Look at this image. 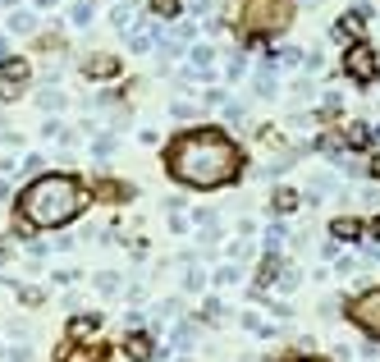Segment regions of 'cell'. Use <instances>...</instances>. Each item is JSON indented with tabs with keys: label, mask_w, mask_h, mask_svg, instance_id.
<instances>
[{
	"label": "cell",
	"mask_w": 380,
	"mask_h": 362,
	"mask_svg": "<svg viewBox=\"0 0 380 362\" xmlns=\"http://www.w3.org/2000/svg\"><path fill=\"white\" fill-rule=\"evenodd\" d=\"M165 161H170V175L179 179V184L188 188H220L229 184V179L239 175V147L229 143L225 133L216 129H202V133H184V138H174L170 152H165Z\"/></svg>",
	"instance_id": "1"
},
{
	"label": "cell",
	"mask_w": 380,
	"mask_h": 362,
	"mask_svg": "<svg viewBox=\"0 0 380 362\" xmlns=\"http://www.w3.org/2000/svg\"><path fill=\"white\" fill-rule=\"evenodd\" d=\"M23 220L28 225H42V230H55V225H69V220L83 211V188L69 175H42L23 188Z\"/></svg>",
	"instance_id": "2"
},
{
	"label": "cell",
	"mask_w": 380,
	"mask_h": 362,
	"mask_svg": "<svg viewBox=\"0 0 380 362\" xmlns=\"http://www.w3.org/2000/svg\"><path fill=\"white\" fill-rule=\"evenodd\" d=\"M348 317L358 321L367 335H376L380 340V289H367V294L353 298V308H348Z\"/></svg>",
	"instance_id": "3"
},
{
	"label": "cell",
	"mask_w": 380,
	"mask_h": 362,
	"mask_svg": "<svg viewBox=\"0 0 380 362\" xmlns=\"http://www.w3.org/2000/svg\"><path fill=\"white\" fill-rule=\"evenodd\" d=\"M248 19H252V28L280 33L284 28V0H248Z\"/></svg>",
	"instance_id": "4"
},
{
	"label": "cell",
	"mask_w": 380,
	"mask_h": 362,
	"mask_svg": "<svg viewBox=\"0 0 380 362\" xmlns=\"http://www.w3.org/2000/svg\"><path fill=\"white\" fill-rule=\"evenodd\" d=\"M344 69H348V78H353V83H371V78H376V51H371V46H353V51L344 55Z\"/></svg>",
	"instance_id": "5"
},
{
	"label": "cell",
	"mask_w": 380,
	"mask_h": 362,
	"mask_svg": "<svg viewBox=\"0 0 380 362\" xmlns=\"http://www.w3.org/2000/svg\"><path fill=\"white\" fill-rule=\"evenodd\" d=\"M10 33H37V14L33 10H14L10 14Z\"/></svg>",
	"instance_id": "6"
},
{
	"label": "cell",
	"mask_w": 380,
	"mask_h": 362,
	"mask_svg": "<svg viewBox=\"0 0 380 362\" xmlns=\"http://www.w3.org/2000/svg\"><path fill=\"white\" fill-rule=\"evenodd\" d=\"M83 74H87V78H110V74H115V60H97V65L87 60V65H83Z\"/></svg>",
	"instance_id": "7"
},
{
	"label": "cell",
	"mask_w": 380,
	"mask_h": 362,
	"mask_svg": "<svg viewBox=\"0 0 380 362\" xmlns=\"http://www.w3.org/2000/svg\"><path fill=\"white\" fill-rule=\"evenodd\" d=\"M211 60H216V51H211V46H193V65L197 69H211Z\"/></svg>",
	"instance_id": "8"
},
{
	"label": "cell",
	"mask_w": 380,
	"mask_h": 362,
	"mask_svg": "<svg viewBox=\"0 0 380 362\" xmlns=\"http://www.w3.org/2000/svg\"><path fill=\"white\" fill-rule=\"evenodd\" d=\"M74 23H78V28L92 23V0H74Z\"/></svg>",
	"instance_id": "9"
},
{
	"label": "cell",
	"mask_w": 380,
	"mask_h": 362,
	"mask_svg": "<svg viewBox=\"0 0 380 362\" xmlns=\"http://www.w3.org/2000/svg\"><path fill=\"white\" fill-rule=\"evenodd\" d=\"M239 266H234V262H225V266H220V275H216V280H220V285H239Z\"/></svg>",
	"instance_id": "10"
},
{
	"label": "cell",
	"mask_w": 380,
	"mask_h": 362,
	"mask_svg": "<svg viewBox=\"0 0 380 362\" xmlns=\"http://www.w3.org/2000/svg\"><path fill=\"white\" fill-rule=\"evenodd\" d=\"M280 239H284V225H280V220H275V225H266V248H271V253L280 248Z\"/></svg>",
	"instance_id": "11"
},
{
	"label": "cell",
	"mask_w": 380,
	"mask_h": 362,
	"mask_svg": "<svg viewBox=\"0 0 380 362\" xmlns=\"http://www.w3.org/2000/svg\"><path fill=\"white\" fill-rule=\"evenodd\" d=\"M152 37H156L152 28H142V33H133V42H129V46H133V51H147V46H152Z\"/></svg>",
	"instance_id": "12"
},
{
	"label": "cell",
	"mask_w": 380,
	"mask_h": 362,
	"mask_svg": "<svg viewBox=\"0 0 380 362\" xmlns=\"http://www.w3.org/2000/svg\"><path fill=\"white\" fill-rule=\"evenodd\" d=\"M37 101H42V106H46V110H51V106H55V110L65 106V97H60V92H55V88H46V92H42V97H37Z\"/></svg>",
	"instance_id": "13"
},
{
	"label": "cell",
	"mask_w": 380,
	"mask_h": 362,
	"mask_svg": "<svg viewBox=\"0 0 380 362\" xmlns=\"http://www.w3.org/2000/svg\"><path fill=\"white\" fill-rule=\"evenodd\" d=\"M152 10H156V14H161V19H170V14H174V10H179V0H152Z\"/></svg>",
	"instance_id": "14"
},
{
	"label": "cell",
	"mask_w": 380,
	"mask_h": 362,
	"mask_svg": "<svg viewBox=\"0 0 380 362\" xmlns=\"http://www.w3.org/2000/svg\"><path fill=\"white\" fill-rule=\"evenodd\" d=\"M42 156H28V161H23V165H14V170H19V175H33V170H42Z\"/></svg>",
	"instance_id": "15"
},
{
	"label": "cell",
	"mask_w": 380,
	"mask_h": 362,
	"mask_svg": "<svg viewBox=\"0 0 380 362\" xmlns=\"http://www.w3.org/2000/svg\"><path fill=\"white\" fill-rule=\"evenodd\" d=\"M170 110H174V115H179V120H193V101H174Z\"/></svg>",
	"instance_id": "16"
},
{
	"label": "cell",
	"mask_w": 380,
	"mask_h": 362,
	"mask_svg": "<svg viewBox=\"0 0 380 362\" xmlns=\"http://www.w3.org/2000/svg\"><path fill=\"white\" fill-rule=\"evenodd\" d=\"M97 285H101V294H115V289H120V280H115V275L106 271V275H101V280H97Z\"/></svg>",
	"instance_id": "17"
},
{
	"label": "cell",
	"mask_w": 380,
	"mask_h": 362,
	"mask_svg": "<svg viewBox=\"0 0 380 362\" xmlns=\"http://www.w3.org/2000/svg\"><path fill=\"white\" fill-rule=\"evenodd\" d=\"M188 10H193V14H202V19H207V14H211V0H188Z\"/></svg>",
	"instance_id": "18"
},
{
	"label": "cell",
	"mask_w": 380,
	"mask_h": 362,
	"mask_svg": "<svg viewBox=\"0 0 380 362\" xmlns=\"http://www.w3.org/2000/svg\"><path fill=\"white\" fill-rule=\"evenodd\" d=\"M65 362H97V349L92 353H65Z\"/></svg>",
	"instance_id": "19"
},
{
	"label": "cell",
	"mask_w": 380,
	"mask_h": 362,
	"mask_svg": "<svg viewBox=\"0 0 380 362\" xmlns=\"http://www.w3.org/2000/svg\"><path fill=\"white\" fill-rule=\"evenodd\" d=\"M376 234H380V220H376Z\"/></svg>",
	"instance_id": "20"
},
{
	"label": "cell",
	"mask_w": 380,
	"mask_h": 362,
	"mask_svg": "<svg viewBox=\"0 0 380 362\" xmlns=\"http://www.w3.org/2000/svg\"><path fill=\"white\" fill-rule=\"evenodd\" d=\"M303 362H312V358H303Z\"/></svg>",
	"instance_id": "21"
}]
</instances>
